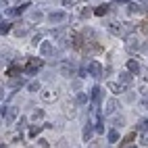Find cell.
<instances>
[{
  "mask_svg": "<svg viewBox=\"0 0 148 148\" xmlns=\"http://www.w3.org/2000/svg\"><path fill=\"white\" fill-rule=\"evenodd\" d=\"M138 92L140 94H148V69L146 67H142L140 69V82H138Z\"/></svg>",
  "mask_w": 148,
  "mask_h": 148,
  "instance_id": "1",
  "label": "cell"
},
{
  "mask_svg": "<svg viewBox=\"0 0 148 148\" xmlns=\"http://www.w3.org/2000/svg\"><path fill=\"white\" fill-rule=\"evenodd\" d=\"M42 65H44V61H42V58H29L23 71H25L27 75H34V73H38V69H40Z\"/></svg>",
  "mask_w": 148,
  "mask_h": 148,
  "instance_id": "2",
  "label": "cell"
},
{
  "mask_svg": "<svg viewBox=\"0 0 148 148\" xmlns=\"http://www.w3.org/2000/svg\"><path fill=\"white\" fill-rule=\"evenodd\" d=\"M125 48H127V50H130V52H136V50H142V42L138 40L136 36H130V38H127V42H125Z\"/></svg>",
  "mask_w": 148,
  "mask_h": 148,
  "instance_id": "3",
  "label": "cell"
},
{
  "mask_svg": "<svg viewBox=\"0 0 148 148\" xmlns=\"http://www.w3.org/2000/svg\"><path fill=\"white\" fill-rule=\"evenodd\" d=\"M88 73H90L92 77H100L102 75V65L98 61H90L88 63Z\"/></svg>",
  "mask_w": 148,
  "mask_h": 148,
  "instance_id": "4",
  "label": "cell"
},
{
  "mask_svg": "<svg viewBox=\"0 0 148 148\" xmlns=\"http://www.w3.org/2000/svg\"><path fill=\"white\" fill-rule=\"evenodd\" d=\"M2 117H4V121L6 123H13L15 119H17V108L15 106H2Z\"/></svg>",
  "mask_w": 148,
  "mask_h": 148,
  "instance_id": "5",
  "label": "cell"
},
{
  "mask_svg": "<svg viewBox=\"0 0 148 148\" xmlns=\"http://www.w3.org/2000/svg\"><path fill=\"white\" fill-rule=\"evenodd\" d=\"M75 73V65L71 63V61H65L63 65H61V75H65V77H71Z\"/></svg>",
  "mask_w": 148,
  "mask_h": 148,
  "instance_id": "6",
  "label": "cell"
},
{
  "mask_svg": "<svg viewBox=\"0 0 148 148\" xmlns=\"http://www.w3.org/2000/svg\"><path fill=\"white\" fill-rule=\"evenodd\" d=\"M108 32H111L113 36H123V25L121 23H117V21H111V23H108Z\"/></svg>",
  "mask_w": 148,
  "mask_h": 148,
  "instance_id": "7",
  "label": "cell"
},
{
  "mask_svg": "<svg viewBox=\"0 0 148 148\" xmlns=\"http://www.w3.org/2000/svg\"><path fill=\"white\" fill-rule=\"evenodd\" d=\"M52 52H54V48H52V44L50 42H42L40 44V54L46 58V56H52Z\"/></svg>",
  "mask_w": 148,
  "mask_h": 148,
  "instance_id": "8",
  "label": "cell"
},
{
  "mask_svg": "<svg viewBox=\"0 0 148 148\" xmlns=\"http://www.w3.org/2000/svg\"><path fill=\"white\" fill-rule=\"evenodd\" d=\"M94 130H96V127H92V123L88 121V123H86V127H84V132H82V138H84V142H90V138H92Z\"/></svg>",
  "mask_w": 148,
  "mask_h": 148,
  "instance_id": "9",
  "label": "cell"
},
{
  "mask_svg": "<svg viewBox=\"0 0 148 148\" xmlns=\"http://www.w3.org/2000/svg\"><path fill=\"white\" fill-rule=\"evenodd\" d=\"M48 19H50V23H63L65 19H67V15L58 11V13H50V15H48Z\"/></svg>",
  "mask_w": 148,
  "mask_h": 148,
  "instance_id": "10",
  "label": "cell"
},
{
  "mask_svg": "<svg viewBox=\"0 0 148 148\" xmlns=\"http://www.w3.org/2000/svg\"><path fill=\"white\" fill-rule=\"evenodd\" d=\"M117 108H119V104H117V100L115 98H111V100L106 102V108H104V115H113Z\"/></svg>",
  "mask_w": 148,
  "mask_h": 148,
  "instance_id": "11",
  "label": "cell"
},
{
  "mask_svg": "<svg viewBox=\"0 0 148 148\" xmlns=\"http://www.w3.org/2000/svg\"><path fill=\"white\" fill-rule=\"evenodd\" d=\"M144 11V6L142 4H136V2H132L130 6H127V13H130V15H140Z\"/></svg>",
  "mask_w": 148,
  "mask_h": 148,
  "instance_id": "12",
  "label": "cell"
},
{
  "mask_svg": "<svg viewBox=\"0 0 148 148\" xmlns=\"http://www.w3.org/2000/svg\"><path fill=\"white\" fill-rule=\"evenodd\" d=\"M119 84L130 86V84H132V71H121V75H119Z\"/></svg>",
  "mask_w": 148,
  "mask_h": 148,
  "instance_id": "13",
  "label": "cell"
},
{
  "mask_svg": "<svg viewBox=\"0 0 148 148\" xmlns=\"http://www.w3.org/2000/svg\"><path fill=\"white\" fill-rule=\"evenodd\" d=\"M106 88H108L113 94H121V92H123V86H121V84H115V82H108Z\"/></svg>",
  "mask_w": 148,
  "mask_h": 148,
  "instance_id": "14",
  "label": "cell"
},
{
  "mask_svg": "<svg viewBox=\"0 0 148 148\" xmlns=\"http://www.w3.org/2000/svg\"><path fill=\"white\" fill-rule=\"evenodd\" d=\"M92 98H94V104L98 106V104H100V98H102V90H100V88H92Z\"/></svg>",
  "mask_w": 148,
  "mask_h": 148,
  "instance_id": "15",
  "label": "cell"
},
{
  "mask_svg": "<svg viewBox=\"0 0 148 148\" xmlns=\"http://www.w3.org/2000/svg\"><path fill=\"white\" fill-rule=\"evenodd\" d=\"M140 65H138V61H134V58H130V61H127V71H132V73H138L140 71Z\"/></svg>",
  "mask_w": 148,
  "mask_h": 148,
  "instance_id": "16",
  "label": "cell"
},
{
  "mask_svg": "<svg viewBox=\"0 0 148 148\" xmlns=\"http://www.w3.org/2000/svg\"><path fill=\"white\" fill-rule=\"evenodd\" d=\"M23 84H25V77H21V75H15L8 86H11V88H19V86H23Z\"/></svg>",
  "mask_w": 148,
  "mask_h": 148,
  "instance_id": "17",
  "label": "cell"
},
{
  "mask_svg": "<svg viewBox=\"0 0 148 148\" xmlns=\"http://www.w3.org/2000/svg\"><path fill=\"white\" fill-rule=\"evenodd\" d=\"M40 96H42V100H46V102H52L54 98H56V92H52V90H46V92H42Z\"/></svg>",
  "mask_w": 148,
  "mask_h": 148,
  "instance_id": "18",
  "label": "cell"
},
{
  "mask_svg": "<svg viewBox=\"0 0 148 148\" xmlns=\"http://www.w3.org/2000/svg\"><path fill=\"white\" fill-rule=\"evenodd\" d=\"M108 4H100V6H96V11H94V15H98V17H102V15H106L108 13Z\"/></svg>",
  "mask_w": 148,
  "mask_h": 148,
  "instance_id": "19",
  "label": "cell"
},
{
  "mask_svg": "<svg viewBox=\"0 0 148 148\" xmlns=\"http://www.w3.org/2000/svg\"><path fill=\"white\" fill-rule=\"evenodd\" d=\"M117 140H119V132H117V130H111V132H108V142L115 144Z\"/></svg>",
  "mask_w": 148,
  "mask_h": 148,
  "instance_id": "20",
  "label": "cell"
},
{
  "mask_svg": "<svg viewBox=\"0 0 148 148\" xmlns=\"http://www.w3.org/2000/svg\"><path fill=\"white\" fill-rule=\"evenodd\" d=\"M25 8H27V4H23V6H19V8H8V15H21L23 11H25Z\"/></svg>",
  "mask_w": 148,
  "mask_h": 148,
  "instance_id": "21",
  "label": "cell"
},
{
  "mask_svg": "<svg viewBox=\"0 0 148 148\" xmlns=\"http://www.w3.org/2000/svg\"><path fill=\"white\" fill-rule=\"evenodd\" d=\"M8 32H11V23H8V21H2V23H0V34H8Z\"/></svg>",
  "mask_w": 148,
  "mask_h": 148,
  "instance_id": "22",
  "label": "cell"
},
{
  "mask_svg": "<svg viewBox=\"0 0 148 148\" xmlns=\"http://www.w3.org/2000/svg\"><path fill=\"white\" fill-rule=\"evenodd\" d=\"M138 132H144V134L148 132V119H142L140 123H138Z\"/></svg>",
  "mask_w": 148,
  "mask_h": 148,
  "instance_id": "23",
  "label": "cell"
},
{
  "mask_svg": "<svg viewBox=\"0 0 148 148\" xmlns=\"http://www.w3.org/2000/svg\"><path fill=\"white\" fill-rule=\"evenodd\" d=\"M40 88H42L40 82H32V84L27 86V90H29V92H40Z\"/></svg>",
  "mask_w": 148,
  "mask_h": 148,
  "instance_id": "24",
  "label": "cell"
},
{
  "mask_svg": "<svg viewBox=\"0 0 148 148\" xmlns=\"http://www.w3.org/2000/svg\"><path fill=\"white\" fill-rule=\"evenodd\" d=\"M65 113H67V117H75V106L73 104H67L65 106Z\"/></svg>",
  "mask_w": 148,
  "mask_h": 148,
  "instance_id": "25",
  "label": "cell"
},
{
  "mask_svg": "<svg viewBox=\"0 0 148 148\" xmlns=\"http://www.w3.org/2000/svg\"><path fill=\"white\" fill-rule=\"evenodd\" d=\"M32 117H34V119H36V121H38V119H44V111H42V108H36V111H34V115H32Z\"/></svg>",
  "mask_w": 148,
  "mask_h": 148,
  "instance_id": "26",
  "label": "cell"
},
{
  "mask_svg": "<svg viewBox=\"0 0 148 148\" xmlns=\"http://www.w3.org/2000/svg\"><path fill=\"white\" fill-rule=\"evenodd\" d=\"M40 130H42V125H34L32 130H29V136H32V138H36L38 134H40Z\"/></svg>",
  "mask_w": 148,
  "mask_h": 148,
  "instance_id": "27",
  "label": "cell"
},
{
  "mask_svg": "<svg viewBox=\"0 0 148 148\" xmlns=\"http://www.w3.org/2000/svg\"><path fill=\"white\" fill-rule=\"evenodd\" d=\"M77 102H79V104H86V102H88V94L79 92V94H77Z\"/></svg>",
  "mask_w": 148,
  "mask_h": 148,
  "instance_id": "28",
  "label": "cell"
},
{
  "mask_svg": "<svg viewBox=\"0 0 148 148\" xmlns=\"http://www.w3.org/2000/svg\"><path fill=\"white\" fill-rule=\"evenodd\" d=\"M42 17H44V15H42V11H34V13H32V19H34V21H40Z\"/></svg>",
  "mask_w": 148,
  "mask_h": 148,
  "instance_id": "29",
  "label": "cell"
},
{
  "mask_svg": "<svg viewBox=\"0 0 148 148\" xmlns=\"http://www.w3.org/2000/svg\"><path fill=\"white\" fill-rule=\"evenodd\" d=\"M71 88H73V90H79V88H82V79H73L71 82Z\"/></svg>",
  "mask_w": 148,
  "mask_h": 148,
  "instance_id": "30",
  "label": "cell"
},
{
  "mask_svg": "<svg viewBox=\"0 0 148 148\" xmlns=\"http://www.w3.org/2000/svg\"><path fill=\"white\" fill-rule=\"evenodd\" d=\"M115 127H123V117H117L115 119Z\"/></svg>",
  "mask_w": 148,
  "mask_h": 148,
  "instance_id": "31",
  "label": "cell"
},
{
  "mask_svg": "<svg viewBox=\"0 0 148 148\" xmlns=\"http://www.w3.org/2000/svg\"><path fill=\"white\" fill-rule=\"evenodd\" d=\"M40 148H50V144H48V140H44V138H42V140H40Z\"/></svg>",
  "mask_w": 148,
  "mask_h": 148,
  "instance_id": "32",
  "label": "cell"
},
{
  "mask_svg": "<svg viewBox=\"0 0 148 148\" xmlns=\"http://www.w3.org/2000/svg\"><path fill=\"white\" fill-rule=\"evenodd\" d=\"M140 142H142V144H144V146H148V132H146V134H144V136H142V140H140Z\"/></svg>",
  "mask_w": 148,
  "mask_h": 148,
  "instance_id": "33",
  "label": "cell"
},
{
  "mask_svg": "<svg viewBox=\"0 0 148 148\" xmlns=\"http://www.w3.org/2000/svg\"><path fill=\"white\" fill-rule=\"evenodd\" d=\"M56 148H67V140H61V142L56 144Z\"/></svg>",
  "mask_w": 148,
  "mask_h": 148,
  "instance_id": "34",
  "label": "cell"
},
{
  "mask_svg": "<svg viewBox=\"0 0 148 148\" xmlns=\"http://www.w3.org/2000/svg\"><path fill=\"white\" fill-rule=\"evenodd\" d=\"M40 40H42V36H40V34H38V36H34V40H32V42H34V44H38V42H40Z\"/></svg>",
  "mask_w": 148,
  "mask_h": 148,
  "instance_id": "35",
  "label": "cell"
},
{
  "mask_svg": "<svg viewBox=\"0 0 148 148\" xmlns=\"http://www.w3.org/2000/svg\"><path fill=\"white\" fill-rule=\"evenodd\" d=\"M25 121H27L25 117H21V121H19V130H23V125H25Z\"/></svg>",
  "mask_w": 148,
  "mask_h": 148,
  "instance_id": "36",
  "label": "cell"
},
{
  "mask_svg": "<svg viewBox=\"0 0 148 148\" xmlns=\"http://www.w3.org/2000/svg\"><path fill=\"white\" fill-rule=\"evenodd\" d=\"M61 2H63V4H71V2H73V0H61Z\"/></svg>",
  "mask_w": 148,
  "mask_h": 148,
  "instance_id": "37",
  "label": "cell"
},
{
  "mask_svg": "<svg viewBox=\"0 0 148 148\" xmlns=\"http://www.w3.org/2000/svg\"><path fill=\"white\" fill-rule=\"evenodd\" d=\"M142 25H144V32L148 34V23H142Z\"/></svg>",
  "mask_w": 148,
  "mask_h": 148,
  "instance_id": "38",
  "label": "cell"
},
{
  "mask_svg": "<svg viewBox=\"0 0 148 148\" xmlns=\"http://www.w3.org/2000/svg\"><path fill=\"white\" fill-rule=\"evenodd\" d=\"M123 148H136V146H132V144H125V146H123Z\"/></svg>",
  "mask_w": 148,
  "mask_h": 148,
  "instance_id": "39",
  "label": "cell"
},
{
  "mask_svg": "<svg viewBox=\"0 0 148 148\" xmlns=\"http://www.w3.org/2000/svg\"><path fill=\"white\" fill-rule=\"evenodd\" d=\"M90 148H98V144H92V146H90Z\"/></svg>",
  "mask_w": 148,
  "mask_h": 148,
  "instance_id": "40",
  "label": "cell"
},
{
  "mask_svg": "<svg viewBox=\"0 0 148 148\" xmlns=\"http://www.w3.org/2000/svg\"><path fill=\"white\" fill-rule=\"evenodd\" d=\"M2 148H6V146H4V144H2Z\"/></svg>",
  "mask_w": 148,
  "mask_h": 148,
  "instance_id": "41",
  "label": "cell"
}]
</instances>
